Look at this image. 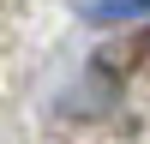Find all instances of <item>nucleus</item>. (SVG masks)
I'll use <instances>...</instances> for the list:
<instances>
[{"label": "nucleus", "mask_w": 150, "mask_h": 144, "mask_svg": "<svg viewBox=\"0 0 150 144\" xmlns=\"http://www.w3.org/2000/svg\"><path fill=\"white\" fill-rule=\"evenodd\" d=\"M90 24H120V18H144L150 0H72Z\"/></svg>", "instance_id": "f257e3e1"}]
</instances>
